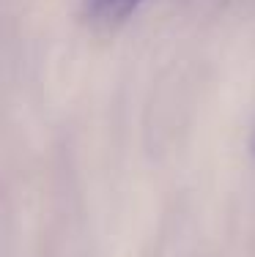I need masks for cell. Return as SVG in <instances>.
Returning <instances> with one entry per match:
<instances>
[{"label":"cell","instance_id":"1","mask_svg":"<svg viewBox=\"0 0 255 257\" xmlns=\"http://www.w3.org/2000/svg\"><path fill=\"white\" fill-rule=\"evenodd\" d=\"M145 0H85V17L96 25H118Z\"/></svg>","mask_w":255,"mask_h":257},{"label":"cell","instance_id":"2","mask_svg":"<svg viewBox=\"0 0 255 257\" xmlns=\"http://www.w3.org/2000/svg\"><path fill=\"white\" fill-rule=\"evenodd\" d=\"M250 154L255 159V126H252V137H250Z\"/></svg>","mask_w":255,"mask_h":257}]
</instances>
